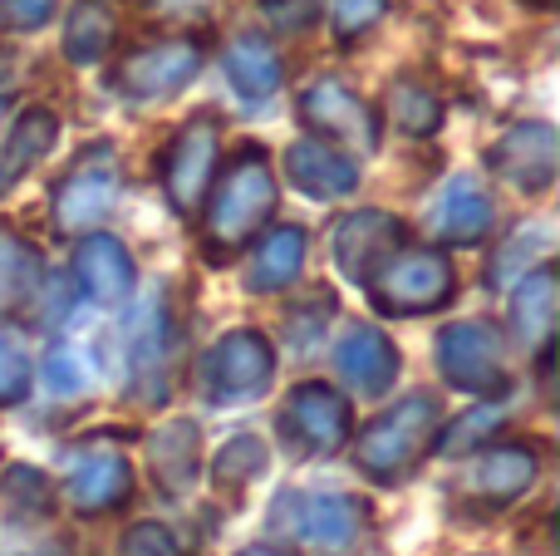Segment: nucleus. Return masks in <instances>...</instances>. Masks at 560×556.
<instances>
[{
	"label": "nucleus",
	"mask_w": 560,
	"mask_h": 556,
	"mask_svg": "<svg viewBox=\"0 0 560 556\" xmlns=\"http://www.w3.org/2000/svg\"><path fill=\"white\" fill-rule=\"evenodd\" d=\"M463 276H457L447 246L438 242H413L408 236L374 276H369L364 296L374 305V315L384 321H418V315H438L457 301Z\"/></svg>",
	"instance_id": "obj_4"
},
{
	"label": "nucleus",
	"mask_w": 560,
	"mask_h": 556,
	"mask_svg": "<svg viewBox=\"0 0 560 556\" xmlns=\"http://www.w3.org/2000/svg\"><path fill=\"white\" fill-rule=\"evenodd\" d=\"M280 177L310 202H339L359 193V163L325 138H290L280 153Z\"/></svg>",
	"instance_id": "obj_21"
},
{
	"label": "nucleus",
	"mask_w": 560,
	"mask_h": 556,
	"mask_svg": "<svg viewBox=\"0 0 560 556\" xmlns=\"http://www.w3.org/2000/svg\"><path fill=\"white\" fill-rule=\"evenodd\" d=\"M45 281H49L45 246H39L35 236H25L20 227L0 222V325L30 321Z\"/></svg>",
	"instance_id": "obj_24"
},
{
	"label": "nucleus",
	"mask_w": 560,
	"mask_h": 556,
	"mask_svg": "<svg viewBox=\"0 0 560 556\" xmlns=\"http://www.w3.org/2000/svg\"><path fill=\"white\" fill-rule=\"evenodd\" d=\"M319 15H325L335 45L349 49L378 30V20L388 15V0H319Z\"/></svg>",
	"instance_id": "obj_35"
},
{
	"label": "nucleus",
	"mask_w": 560,
	"mask_h": 556,
	"mask_svg": "<svg viewBox=\"0 0 560 556\" xmlns=\"http://www.w3.org/2000/svg\"><path fill=\"white\" fill-rule=\"evenodd\" d=\"M369 522L374 508L345 488H280L266 508V528L310 556H359Z\"/></svg>",
	"instance_id": "obj_3"
},
{
	"label": "nucleus",
	"mask_w": 560,
	"mask_h": 556,
	"mask_svg": "<svg viewBox=\"0 0 560 556\" xmlns=\"http://www.w3.org/2000/svg\"><path fill=\"white\" fill-rule=\"evenodd\" d=\"M428 236L438 246H482L497 232V197L477 173H453L433 193L423 217Z\"/></svg>",
	"instance_id": "obj_20"
},
{
	"label": "nucleus",
	"mask_w": 560,
	"mask_h": 556,
	"mask_svg": "<svg viewBox=\"0 0 560 556\" xmlns=\"http://www.w3.org/2000/svg\"><path fill=\"white\" fill-rule=\"evenodd\" d=\"M280 207V173L266 143H242L232 158H222L212 187L197 212V242L212 266H226L246 256V246L271 227Z\"/></svg>",
	"instance_id": "obj_1"
},
{
	"label": "nucleus",
	"mask_w": 560,
	"mask_h": 556,
	"mask_svg": "<svg viewBox=\"0 0 560 556\" xmlns=\"http://www.w3.org/2000/svg\"><path fill=\"white\" fill-rule=\"evenodd\" d=\"M217 167H222V118L202 108V114L183 118L177 134L167 138L163 153H158V187H163V202L173 207L183 222H197Z\"/></svg>",
	"instance_id": "obj_14"
},
{
	"label": "nucleus",
	"mask_w": 560,
	"mask_h": 556,
	"mask_svg": "<svg viewBox=\"0 0 560 556\" xmlns=\"http://www.w3.org/2000/svg\"><path fill=\"white\" fill-rule=\"evenodd\" d=\"M118 193H124V167H118V148L108 138L84 143V153L59 173V183L49 187V232L59 242L94 232L114 217Z\"/></svg>",
	"instance_id": "obj_12"
},
{
	"label": "nucleus",
	"mask_w": 560,
	"mask_h": 556,
	"mask_svg": "<svg viewBox=\"0 0 560 556\" xmlns=\"http://www.w3.org/2000/svg\"><path fill=\"white\" fill-rule=\"evenodd\" d=\"M59 512V488L39 463L15 459L0 468V528L5 532H39Z\"/></svg>",
	"instance_id": "obj_28"
},
{
	"label": "nucleus",
	"mask_w": 560,
	"mask_h": 556,
	"mask_svg": "<svg viewBox=\"0 0 560 556\" xmlns=\"http://www.w3.org/2000/svg\"><path fill=\"white\" fill-rule=\"evenodd\" d=\"M546 473L541 443L532 439H497L482 449L463 453V468L453 478V498L457 508H467L472 518H497V512L522 508L536 493Z\"/></svg>",
	"instance_id": "obj_10"
},
{
	"label": "nucleus",
	"mask_w": 560,
	"mask_h": 556,
	"mask_svg": "<svg viewBox=\"0 0 560 556\" xmlns=\"http://www.w3.org/2000/svg\"><path fill=\"white\" fill-rule=\"evenodd\" d=\"M295 118L310 138H325L349 158H374L384 148V108L339 74H315L310 84H300Z\"/></svg>",
	"instance_id": "obj_13"
},
{
	"label": "nucleus",
	"mask_w": 560,
	"mask_h": 556,
	"mask_svg": "<svg viewBox=\"0 0 560 556\" xmlns=\"http://www.w3.org/2000/svg\"><path fill=\"white\" fill-rule=\"evenodd\" d=\"M310 256V232L300 222H276L252 242V262H246V296H285L300 286Z\"/></svg>",
	"instance_id": "obj_25"
},
{
	"label": "nucleus",
	"mask_w": 560,
	"mask_h": 556,
	"mask_svg": "<svg viewBox=\"0 0 560 556\" xmlns=\"http://www.w3.org/2000/svg\"><path fill=\"white\" fill-rule=\"evenodd\" d=\"M39 390L59 404H74L94 390V364L84 360V350L74 345H49L45 360H39Z\"/></svg>",
	"instance_id": "obj_34"
},
{
	"label": "nucleus",
	"mask_w": 560,
	"mask_h": 556,
	"mask_svg": "<svg viewBox=\"0 0 560 556\" xmlns=\"http://www.w3.org/2000/svg\"><path fill=\"white\" fill-rule=\"evenodd\" d=\"M276 340L256 325H236V331L217 335L197 360V394H202L207 409H246V404H261L276 390Z\"/></svg>",
	"instance_id": "obj_9"
},
{
	"label": "nucleus",
	"mask_w": 560,
	"mask_h": 556,
	"mask_svg": "<svg viewBox=\"0 0 560 556\" xmlns=\"http://www.w3.org/2000/svg\"><path fill=\"white\" fill-rule=\"evenodd\" d=\"M487 173L522 197H546L560 173V134L551 118H516L487 143Z\"/></svg>",
	"instance_id": "obj_15"
},
{
	"label": "nucleus",
	"mask_w": 560,
	"mask_h": 556,
	"mask_svg": "<svg viewBox=\"0 0 560 556\" xmlns=\"http://www.w3.org/2000/svg\"><path fill=\"white\" fill-rule=\"evenodd\" d=\"M502 424H506V399H477L467 414H457V419H443V433H438V449L433 453L463 459V453L482 449L492 433H502Z\"/></svg>",
	"instance_id": "obj_33"
},
{
	"label": "nucleus",
	"mask_w": 560,
	"mask_h": 556,
	"mask_svg": "<svg viewBox=\"0 0 560 556\" xmlns=\"http://www.w3.org/2000/svg\"><path fill=\"white\" fill-rule=\"evenodd\" d=\"M404 242H408V222L398 212H388V207H354V212H345L335 222V232H329V256H335V271L345 276L349 286L364 291L369 276Z\"/></svg>",
	"instance_id": "obj_18"
},
{
	"label": "nucleus",
	"mask_w": 560,
	"mask_h": 556,
	"mask_svg": "<svg viewBox=\"0 0 560 556\" xmlns=\"http://www.w3.org/2000/svg\"><path fill=\"white\" fill-rule=\"evenodd\" d=\"M222 74H226V84L236 89V99L266 104V99H276L280 84H285V59H280L271 35L242 30V35H232L222 45Z\"/></svg>",
	"instance_id": "obj_27"
},
{
	"label": "nucleus",
	"mask_w": 560,
	"mask_h": 556,
	"mask_svg": "<svg viewBox=\"0 0 560 556\" xmlns=\"http://www.w3.org/2000/svg\"><path fill=\"white\" fill-rule=\"evenodd\" d=\"M443 394L433 390H408L404 399L384 404L364 429L349 439V463L364 483L394 493L418 478L428 459H438V433H443Z\"/></svg>",
	"instance_id": "obj_2"
},
{
	"label": "nucleus",
	"mask_w": 560,
	"mask_h": 556,
	"mask_svg": "<svg viewBox=\"0 0 560 556\" xmlns=\"http://www.w3.org/2000/svg\"><path fill=\"white\" fill-rule=\"evenodd\" d=\"M143 10L173 30H212V20L222 15V0H143Z\"/></svg>",
	"instance_id": "obj_38"
},
{
	"label": "nucleus",
	"mask_w": 560,
	"mask_h": 556,
	"mask_svg": "<svg viewBox=\"0 0 560 556\" xmlns=\"http://www.w3.org/2000/svg\"><path fill=\"white\" fill-rule=\"evenodd\" d=\"M433 370L443 390L472 394V399H512L516 394L512 340L492 321H447L433 340Z\"/></svg>",
	"instance_id": "obj_8"
},
{
	"label": "nucleus",
	"mask_w": 560,
	"mask_h": 556,
	"mask_svg": "<svg viewBox=\"0 0 560 556\" xmlns=\"http://www.w3.org/2000/svg\"><path fill=\"white\" fill-rule=\"evenodd\" d=\"M329 364H335V380L345 384L349 399H388L404 374V355H398L394 335L374 321H349L339 331L335 350H329Z\"/></svg>",
	"instance_id": "obj_17"
},
{
	"label": "nucleus",
	"mask_w": 560,
	"mask_h": 556,
	"mask_svg": "<svg viewBox=\"0 0 560 556\" xmlns=\"http://www.w3.org/2000/svg\"><path fill=\"white\" fill-rule=\"evenodd\" d=\"M329 321H335V291H310L300 305H285V321H280L285 355H295V360H310V355L325 345Z\"/></svg>",
	"instance_id": "obj_32"
},
{
	"label": "nucleus",
	"mask_w": 560,
	"mask_h": 556,
	"mask_svg": "<svg viewBox=\"0 0 560 556\" xmlns=\"http://www.w3.org/2000/svg\"><path fill=\"white\" fill-rule=\"evenodd\" d=\"M266 15L295 35V30H310L319 20V0H266Z\"/></svg>",
	"instance_id": "obj_41"
},
{
	"label": "nucleus",
	"mask_w": 560,
	"mask_h": 556,
	"mask_svg": "<svg viewBox=\"0 0 560 556\" xmlns=\"http://www.w3.org/2000/svg\"><path fill=\"white\" fill-rule=\"evenodd\" d=\"M467 556H487V552H467Z\"/></svg>",
	"instance_id": "obj_45"
},
{
	"label": "nucleus",
	"mask_w": 560,
	"mask_h": 556,
	"mask_svg": "<svg viewBox=\"0 0 560 556\" xmlns=\"http://www.w3.org/2000/svg\"><path fill=\"white\" fill-rule=\"evenodd\" d=\"M177 370H183V321H177L167 286L148 291L138 301L133 321L124 331V374L128 394L143 409H163L177 390Z\"/></svg>",
	"instance_id": "obj_7"
},
{
	"label": "nucleus",
	"mask_w": 560,
	"mask_h": 556,
	"mask_svg": "<svg viewBox=\"0 0 560 556\" xmlns=\"http://www.w3.org/2000/svg\"><path fill=\"white\" fill-rule=\"evenodd\" d=\"M59 134H65V118H59L55 104H25L10 124L5 143H0V202L45 163L59 148Z\"/></svg>",
	"instance_id": "obj_26"
},
{
	"label": "nucleus",
	"mask_w": 560,
	"mask_h": 556,
	"mask_svg": "<svg viewBox=\"0 0 560 556\" xmlns=\"http://www.w3.org/2000/svg\"><path fill=\"white\" fill-rule=\"evenodd\" d=\"M0 69H5V59H0Z\"/></svg>",
	"instance_id": "obj_46"
},
{
	"label": "nucleus",
	"mask_w": 560,
	"mask_h": 556,
	"mask_svg": "<svg viewBox=\"0 0 560 556\" xmlns=\"http://www.w3.org/2000/svg\"><path fill=\"white\" fill-rule=\"evenodd\" d=\"M232 556H300V552L295 547H271V542H252V547H242Z\"/></svg>",
	"instance_id": "obj_42"
},
{
	"label": "nucleus",
	"mask_w": 560,
	"mask_h": 556,
	"mask_svg": "<svg viewBox=\"0 0 560 556\" xmlns=\"http://www.w3.org/2000/svg\"><path fill=\"white\" fill-rule=\"evenodd\" d=\"M124 429H94L65 449V483H59V502L74 518H108V512L128 508L138 488L133 459L124 449Z\"/></svg>",
	"instance_id": "obj_11"
},
{
	"label": "nucleus",
	"mask_w": 560,
	"mask_h": 556,
	"mask_svg": "<svg viewBox=\"0 0 560 556\" xmlns=\"http://www.w3.org/2000/svg\"><path fill=\"white\" fill-rule=\"evenodd\" d=\"M551 246H556L551 217L522 222V227H516V232L492 252V266H487V286H502L506 276H522V271H532V266L551 262Z\"/></svg>",
	"instance_id": "obj_31"
},
{
	"label": "nucleus",
	"mask_w": 560,
	"mask_h": 556,
	"mask_svg": "<svg viewBox=\"0 0 560 556\" xmlns=\"http://www.w3.org/2000/svg\"><path fill=\"white\" fill-rule=\"evenodd\" d=\"M143 463L153 488L167 502H187L202 488V463H207V433L192 414H173L158 429L143 433Z\"/></svg>",
	"instance_id": "obj_19"
},
{
	"label": "nucleus",
	"mask_w": 560,
	"mask_h": 556,
	"mask_svg": "<svg viewBox=\"0 0 560 556\" xmlns=\"http://www.w3.org/2000/svg\"><path fill=\"white\" fill-rule=\"evenodd\" d=\"M69 286H74L79 301L98 305V311H124L138 291V262H133L124 236L104 232V227L74 236V252H69Z\"/></svg>",
	"instance_id": "obj_16"
},
{
	"label": "nucleus",
	"mask_w": 560,
	"mask_h": 556,
	"mask_svg": "<svg viewBox=\"0 0 560 556\" xmlns=\"http://www.w3.org/2000/svg\"><path fill=\"white\" fill-rule=\"evenodd\" d=\"M118 556H192V552L177 537V528H167L163 518H138L118 537Z\"/></svg>",
	"instance_id": "obj_37"
},
{
	"label": "nucleus",
	"mask_w": 560,
	"mask_h": 556,
	"mask_svg": "<svg viewBox=\"0 0 560 556\" xmlns=\"http://www.w3.org/2000/svg\"><path fill=\"white\" fill-rule=\"evenodd\" d=\"M59 0H0V35H35L55 20Z\"/></svg>",
	"instance_id": "obj_39"
},
{
	"label": "nucleus",
	"mask_w": 560,
	"mask_h": 556,
	"mask_svg": "<svg viewBox=\"0 0 560 556\" xmlns=\"http://www.w3.org/2000/svg\"><path fill=\"white\" fill-rule=\"evenodd\" d=\"M532 5H551V0H532Z\"/></svg>",
	"instance_id": "obj_44"
},
{
	"label": "nucleus",
	"mask_w": 560,
	"mask_h": 556,
	"mask_svg": "<svg viewBox=\"0 0 560 556\" xmlns=\"http://www.w3.org/2000/svg\"><path fill=\"white\" fill-rule=\"evenodd\" d=\"M271 463H276L271 439L256 429H242V433L217 443V453L202 463V483L212 488V498L222 502V508H242V502L266 483Z\"/></svg>",
	"instance_id": "obj_23"
},
{
	"label": "nucleus",
	"mask_w": 560,
	"mask_h": 556,
	"mask_svg": "<svg viewBox=\"0 0 560 556\" xmlns=\"http://www.w3.org/2000/svg\"><path fill=\"white\" fill-rule=\"evenodd\" d=\"M384 108L398 134H408V138H433V134H443V124H447V99L418 74H398L394 84H388Z\"/></svg>",
	"instance_id": "obj_30"
},
{
	"label": "nucleus",
	"mask_w": 560,
	"mask_h": 556,
	"mask_svg": "<svg viewBox=\"0 0 560 556\" xmlns=\"http://www.w3.org/2000/svg\"><path fill=\"white\" fill-rule=\"evenodd\" d=\"M5 114H10V99H5V94H0V124H5Z\"/></svg>",
	"instance_id": "obj_43"
},
{
	"label": "nucleus",
	"mask_w": 560,
	"mask_h": 556,
	"mask_svg": "<svg viewBox=\"0 0 560 556\" xmlns=\"http://www.w3.org/2000/svg\"><path fill=\"white\" fill-rule=\"evenodd\" d=\"M556 305H560V281L556 266L541 262L532 271L516 276L512 301H506V340L522 355H541L556 345Z\"/></svg>",
	"instance_id": "obj_22"
},
{
	"label": "nucleus",
	"mask_w": 560,
	"mask_h": 556,
	"mask_svg": "<svg viewBox=\"0 0 560 556\" xmlns=\"http://www.w3.org/2000/svg\"><path fill=\"white\" fill-rule=\"evenodd\" d=\"M30 394H35V360L25 345L0 335V414L30 404Z\"/></svg>",
	"instance_id": "obj_36"
},
{
	"label": "nucleus",
	"mask_w": 560,
	"mask_h": 556,
	"mask_svg": "<svg viewBox=\"0 0 560 556\" xmlns=\"http://www.w3.org/2000/svg\"><path fill=\"white\" fill-rule=\"evenodd\" d=\"M271 424L290 463H329L354 439V399L329 380H295Z\"/></svg>",
	"instance_id": "obj_6"
},
{
	"label": "nucleus",
	"mask_w": 560,
	"mask_h": 556,
	"mask_svg": "<svg viewBox=\"0 0 560 556\" xmlns=\"http://www.w3.org/2000/svg\"><path fill=\"white\" fill-rule=\"evenodd\" d=\"M0 556H74L69 537H55V532H10V542H0Z\"/></svg>",
	"instance_id": "obj_40"
},
{
	"label": "nucleus",
	"mask_w": 560,
	"mask_h": 556,
	"mask_svg": "<svg viewBox=\"0 0 560 556\" xmlns=\"http://www.w3.org/2000/svg\"><path fill=\"white\" fill-rule=\"evenodd\" d=\"M65 59L79 69L89 65H104L108 49L118 45V10L114 0H79L65 20Z\"/></svg>",
	"instance_id": "obj_29"
},
{
	"label": "nucleus",
	"mask_w": 560,
	"mask_h": 556,
	"mask_svg": "<svg viewBox=\"0 0 560 556\" xmlns=\"http://www.w3.org/2000/svg\"><path fill=\"white\" fill-rule=\"evenodd\" d=\"M207 55H212L207 30H167V35L128 45L108 65V84L128 104H167V99L197 84V74L207 69Z\"/></svg>",
	"instance_id": "obj_5"
}]
</instances>
